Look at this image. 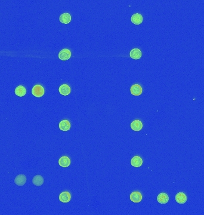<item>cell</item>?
Listing matches in <instances>:
<instances>
[{"mask_svg": "<svg viewBox=\"0 0 204 215\" xmlns=\"http://www.w3.org/2000/svg\"><path fill=\"white\" fill-rule=\"evenodd\" d=\"M32 183L35 186H41L44 184V178L40 174L36 175L33 177Z\"/></svg>", "mask_w": 204, "mask_h": 215, "instance_id": "ac0fdd59", "label": "cell"}, {"mask_svg": "<svg viewBox=\"0 0 204 215\" xmlns=\"http://www.w3.org/2000/svg\"><path fill=\"white\" fill-rule=\"evenodd\" d=\"M59 127L60 130L63 131H67L70 129V123L68 120H63L59 123Z\"/></svg>", "mask_w": 204, "mask_h": 215, "instance_id": "30bf717a", "label": "cell"}, {"mask_svg": "<svg viewBox=\"0 0 204 215\" xmlns=\"http://www.w3.org/2000/svg\"><path fill=\"white\" fill-rule=\"evenodd\" d=\"M130 56L134 60H138L142 56V53L139 48H133L130 51Z\"/></svg>", "mask_w": 204, "mask_h": 215, "instance_id": "8fae6325", "label": "cell"}, {"mask_svg": "<svg viewBox=\"0 0 204 215\" xmlns=\"http://www.w3.org/2000/svg\"><path fill=\"white\" fill-rule=\"evenodd\" d=\"M143 16L140 13H135L131 17V21L135 25H140L143 22Z\"/></svg>", "mask_w": 204, "mask_h": 215, "instance_id": "4fadbf2b", "label": "cell"}, {"mask_svg": "<svg viewBox=\"0 0 204 215\" xmlns=\"http://www.w3.org/2000/svg\"><path fill=\"white\" fill-rule=\"evenodd\" d=\"M71 55H72V53L70 50H69L68 48H63L62 50H60V52L59 53L58 57L60 60L65 61L69 60L71 57Z\"/></svg>", "mask_w": 204, "mask_h": 215, "instance_id": "7a4b0ae2", "label": "cell"}, {"mask_svg": "<svg viewBox=\"0 0 204 215\" xmlns=\"http://www.w3.org/2000/svg\"><path fill=\"white\" fill-rule=\"evenodd\" d=\"M188 200L187 196L184 192H178L176 195V201L178 204H184Z\"/></svg>", "mask_w": 204, "mask_h": 215, "instance_id": "5bb4252c", "label": "cell"}, {"mask_svg": "<svg viewBox=\"0 0 204 215\" xmlns=\"http://www.w3.org/2000/svg\"><path fill=\"white\" fill-rule=\"evenodd\" d=\"M14 93L16 96H17L19 97H23V96H25V95L27 93V89L24 86H17L15 88Z\"/></svg>", "mask_w": 204, "mask_h": 215, "instance_id": "9a60e30c", "label": "cell"}, {"mask_svg": "<svg viewBox=\"0 0 204 215\" xmlns=\"http://www.w3.org/2000/svg\"><path fill=\"white\" fill-rule=\"evenodd\" d=\"M59 200L63 203H68L71 200V195L68 191H63L59 195Z\"/></svg>", "mask_w": 204, "mask_h": 215, "instance_id": "52a82bcc", "label": "cell"}, {"mask_svg": "<svg viewBox=\"0 0 204 215\" xmlns=\"http://www.w3.org/2000/svg\"><path fill=\"white\" fill-rule=\"evenodd\" d=\"M169 199H170L169 196L166 193H164V192L159 194L157 197L158 202L162 204H166L169 201Z\"/></svg>", "mask_w": 204, "mask_h": 215, "instance_id": "e0dca14e", "label": "cell"}, {"mask_svg": "<svg viewBox=\"0 0 204 215\" xmlns=\"http://www.w3.org/2000/svg\"><path fill=\"white\" fill-rule=\"evenodd\" d=\"M143 159L140 156H136L131 159V164L134 167H140L143 164Z\"/></svg>", "mask_w": 204, "mask_h": 215, "instance_id": "7c38bea8", "label": "cell"}, {"mask_svg": "<svg viewBox=\"0 0 204 215\" xmlns=\"http://www.w3.org/2000/svg\"><path fill=\"white\" fill-rule=\"evenodd\" d=\"M130 200L134 203H138L143 199V196L138 191L133 192L130 196Z\"/></svg>", "mask_w": 204, "mask_h": 215, "instance_id": "277c9868", "label": "cell"}, {"mask_svg": "<svg viewBox=\"0 0 204 215\" xmlns=\"http://www.w3.org/2000/svg\"><path fill=\"white\" fill-rule=\"evenodd\" d=\"M72 19L70 14L68 13H65L61 14L59 17L60 22L63 24H68L70 22Z\"/></svg>", "mask_w": 204, "mask_h": 215, "instance_id": "2e32d148", "label": "cell"}, {"mask_svg": "<svg viewBox=\"0 0 204 215\" xmlns=\"http://www.w3.org/2000/svg\"><path fill=\"white\" fill-rule=\"evenodd\" d=\"M130 92H131V95L138 96H140L142 94L143 88L140 84H135L131 87Z\"/></svg>", "mask_w": 204, "mask_h": 215, "instance_id": "3957f363", "label": "cell"}, {"mask_svg": "<svg viewBox=\"0 0 204 215\" xmlns=\"http://www.w3.org/2000/svg\"><path fill=\"white\" fill-rule=\"evenodd\" d=\"M27 182V177L25 174H19L14 179V183L18 186H23Z\"/></svg>", "mask_w": 204, "mask_h": 215, "instance_id": "5b68a950", "label": "cell"}, {"mask_svg": "<svg viewBox=\"0 0 204 215\" xmlns=\"http://www.w3.org/2000/svg\"><path fill=\"white\" fill-rule=\"evenodd\" d=\"M45 93V89L40 84L35 85L32 87V94L36 98H40L44 96Z\"/></svg>", "mask_w": 204, "mask_h": 215, "instance_id": "6da1fadb", "label": "cell"}, {"mask_svg": "<svg viewBox=\"0 0 204 215\" xmlns=\"http://www.w3.org/2000/svg\"><path fill=\"white\" fill-rule=\"evenodd\" d=\"M59 91L60 93V95L63 96H68L70 93L71 89L70 86L68 84H63L59 87Z\"/></svg>", "mask_w": 204, "mask_h": 215, "instance_id": "9c48e42d", "label": "cell"}, {"mask_svg": "<svg viewBox=\"0 0 204 215\" xmlns=\"http://www.w3.org/2000/svg\"><path fill=\"white\" fill-rule=\"evenodd\" d=\"M131 129L135 131H139L143 129V125L142 122L139 120H135L131 122L130 125Z\"/></svg>", "mask_w": 204, "mask_h": 215, "instance_id": "8992f818", "label": "cell"}, {"mask_svg": "<svg viewBox=\"0 0 204 215\" xmlns=\"http://www.w3.org/2000/svg\"><path fill=\"white\" fill-rule=\"evenodd\" d=\"M58 163L60 166L64 168L68 167L70 164V159L68 156H63L59 158Z\"/></svg>", "mask_w": 204, "mask_h": 215, "instance_id": "ba28073f", "label": "cell"}]
</instances>
